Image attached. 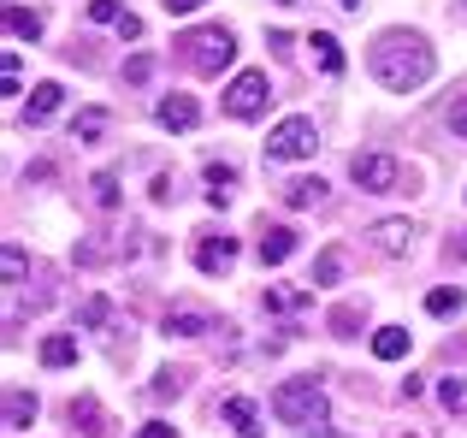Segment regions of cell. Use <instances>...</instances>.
Masks as SVG:
<instances>
[{"mask_svg": "<svg viewBox=\"0 0 467 438\" xmlns=\"http://www.w3.org/2000/svg\"><path fill=\"white\" fill-rule=\"evenodd\" d=\"M349 178L367 190V196H390V190H409V184H402L397 154H355V161H349Z\"/></svg>", "mask_w": 467, "mask_h": 438, "instance_id": "5b68a950", "label": "cell"}, {"mask_svg": "<svg viewBox=\"0 0 467 438\" xmlns=\"http://www.w3.org/2000/svg\"><path fill=\"white\" fill-rule=\"evenodd\" d=\"M337 6H349V12H361V0H337Z\"/></svg>", "mask_w": 467, "mask_h": 438, "instance_id": "b9f144b4", "label": "cell"}, {"mask_svg": "<svg viewBox=\"0 0 467 438\" xmlns=\"http://www.w3.org/2000/svg\"><path fill=\"white\" fill-rule=\"evenodd\" d=\"M125 255H130L125 231H89V237H78L71 261H78V266H107V261H125Z\"/></svg>", "mask_w": 467, "mask_h": 438, "instance_id": "52a82bcc", "label": "cell"}, {"mask_svg": "<svg viewBox=\"0 0 467 438\" xmlns=\"http://www.w3.org/2000/svg\"><path fill=\"white\" fill-rule=\"evenodd\" d=\"M426 308H432V314H462V290L456 285H438L432 297H426Z\"/></svg>", "mask_w": 467, "mask_h": 438, "instance_id": "83f0119b", "label": "cell"}, {"mask_svg": "<svg viewBox=\"0 0 467 438\" xmlns=\"http://www.w3.org/2000/svg\"><path fill=\"white\" fill-rule=\"evenodd\" d=\"M273 415H278V421H290V427H314V433H326L331 409H326V391H319L314 380H285V385L273 391Z\"/></svg>", "mask_w": 467, "mask_h": 438, "instance_id": "7a4b0ae2", "label": "cell"}, {"mask_svg": "<svg viewBox=\"0 0 467 438\" xmlns=\"http://www.w3.org/2000/svg\"><path fill=\"white\" fill-rule=\"evenodd\" d=\"M331 332H337V338H355V332H361V308H355V302L331 308Z\"/></svg>", "mask_w": 467, "mask_h": 438, "instance_id": "4316f807", "label": "cell"}, {"mask_svg": "<svg viewBox=\"0 0 467 438\" xmlns=\"http://www.w3.org/2000/svg\"><path fill=\"white\" fill-rule=\"evenodd\" d=\"M450 130H456V137L467 142V101H456V107H450Z\"/></svg>", "mask_w": 467, "mask_h": 438, "instance_id": "d590c367", "label": "cell"}, {"mask_svg": "<svg viewBox=\"0 0 467 438\" xmlns=\"http://www.w3.org/2000/svg\"><path fill=\"white\" fill-rule=\"evenodd\" d=\"M326 202V178H290L285 184V208H319Z\"/></svg>", "mask_w": 467, "mask_h": 438, "instance_id": "2e32d148", "label": "cell"}, {"mask_svg": "<svg viewBox=\"0 0 467 438\" xmlns=\"http://www.w3.org/2000/svg\"><path fill=\"white\" fill-rule=\"evenodd\" d=\"M314 149H319V130H314V119H278L273 125V137H266V161H314Z\"/></svg>", "mask_w": 467, "mask_h": 438, "instance_id": "277c9868", "label": "cell"}, {"mask_svg": "<svg viewBox=\"0 0 467 438\" xmlns=\"http://www.w3.org/2000/svg\"><path fill=\"white\" fill-rule=\"evenodd\" d=\"M456 261H467V237H456Z\"/></svg>", "mask_w": 467, "mask_h": 438, "instance_id": "60d3db41", "label": "cell"}, {"mask_svg": "<svg viewBox=\"0 0 467 438\" xmlns=\"http://www.w3.org/2000/svg\"><path fill=\"white\" fill-rule=\"evenodd\" d=\"M420 391H426V385H420V373H402V403H414Z\"/></svg>", "mask_w": 467, "mask_h": 438, "instance_id": "74e56055", "label": "cell"}, {"mask_svg": "<svg viewBox=\"0 0 467 438\" xmlns=\"http://www.w3.org/2000/svg\"><path fill=\"white\" fill-rule=\"evenodd\" d=\"M308 47H314V66L326 71V78H343V47H337V36H331V30H314Z\"/></svg>", "mask_w": 467, "mask_h": 438, "instance_id": "4fadbf2b", "label": "cell"}, {"mask_svg": "<svg viewBox=\"0 0 467 438\" xmlns=\"http://www.w3.org/2000/svg\"><path fill=\"white\" fill-rule=\"evenodd\" d=\"M149 78H154V59L149 54H130L125 59V83H149Z\"/></svg>", "mask_w": 467, "mask_h": 438, "instance_id": "4dcf8cb0", "label": "cell"}, {"mask_svg": "<svg viewBox=\"0 0 467 438\" xmlns=\"http://www.w3.org/2000/svg\"><path fill=\"white\" fill-rule=\"evenodd\" d=\"M42 361H47V368H71V361H78V338H71V332L42 338Z\"/></svg>", "mask_w": 467, "mask_h": 438, "instance_id": "ffe728a7", "label": "cell"}, {"mask_svg": "<svg viewBox=\"0 0 467 438\" xmlns=\"http://www.w3.org/2000/svg\"><path fill=\"white\" fill-rule=\"evenodd\" d=\"M278 6H290V0H278Z\"/></svg>", "mask_w": 467, "mask_h": 438, "instance_id": "7bdbcfd3", "label": "cell"}, {"mask_svg": "<svg viewBox=\"0 0 467 438\" xmlns=\"http://www.w3.org/2000/svg\"><path fill=\"white\" fill-rule=\"evenodd\" d=\"M101 130H107V107H83V113L71 119V137L78 142H101Z\"/></svg>", "mask_w": 467, "mask_h": 438, "instance_id": "7402d4cb", "label": "cell"}, {"mask_svg": "<svg viewBox=\"0 0 467 438\" xmlns=\"http://www.w3.org/2000/svg\"><path fill=\"white\" fill-rule=\"evenodd\" d=\"M89 18L95 24H119V18H125V6H119V0H89Z\"/></svg>", "mask_w": 467, "mask_h": 438, "instance_id": "1f68e13d", "label": "cell"}, {"mask_svg": "<svg viewBox=\"0 0 467 438\" xmlns=\"http://www.w3.org/2000/svg\"><path fill=\"white\" fill-rule=\"evenodd\" d=\"M154 119H160L166 130H195V119H202V107H195L190 95H160Z\"/></svg>", "mask_w": 467, "mask_h": 438, "instance_id": "30bf717a", "label": "cell"}, {"mask_svg": "<svg viewBox=\"0 0 467 438\" xmlns=\"http://www.w3.org/2000/svg\"><path fill=\"white\" fill-rule=\"evenodd\" d=\"M137 438H178V427H171V421H149Z\"/></svg>", "mask_w": 467, "mask_h": 438, "instance_id": "8d00e7d4", "label": "cell"}, {"mask_svg": "<svg viewBox=\"0 0 467 438\" xmlns=\"http://www.w3.org/2000/svg\"><path fill=\"white\" fill-rule=\"evenodd\" d=\"M296 255V231L290 225H266L261 231V266H278V261H290Z\"/></svg>", "mask_w": 467, "mask_h": 438, "instance_id": "7c38bea8", "label": "cell"}, {"mask_svg": "<svg viewBox=\"0 0 467 438\" xmlns=\"http://www.w3.org/2000/svg\"><path fill=\"white\" fill-rule=\"evenodd\" d=\"M266 101H273V83H266V71H237V83L225 89V113H231V119H261Z\"/></svg>", "mask_w": 467, "mask_h": 438, "instance_id": "8992f818", "label": "cell"}, {"mask_svg": "<svg viewBox=\"0 0 467 438\" xmlns=\"http://www.w3.org/2000/svg\"><path fill=\"white\" fill-rule=\"evenodd\" d=\"M225 421L237 427V438H266L261 433V409H254L249 397H231V403H225Z\"/></svg>", "mask_w": 467, "mask_h": 438, "instance_id": "9a60e30c", "label": "cell"}, {"mask_svg": "<svg viewBox=\"0 0 467 438\" xmlns=\"http://www.w3.org/2000/svg\"><path fill=\"white\" fill-rule=\"evenodd\" d=\"M59 101H66V89H59V83H36V95L24 101V125H47V119L59 113Z\"/></svg>", "mask_w": 467, "mask_h": 438, "instance_id": "8fae6325", "label": "cell"}, {"mask_svg": "<svg viewBox=\"0 0 467 438\" xmlns=\"http://www.w3.org/2000/svg\"><path fill=\"white\" fill-rule=\"evenodd\" d=\"M78 320H83V326H107V320H113V302H107V297H89V302L78 308Z\"/></svg>", "mask_w": 467, "mask_h": 438, "instance_id": "f546056e", "label": "cell"}, {"mask_svg": "<svg viewBox=\"0 0 467 438\" xmlns=\"http://www.w3.org/2000/svg\"><path fill=\"white\" fill-rule=\"evenodd\" d=\"M373 356H379V361L409 356V326H379V332H373Z\"/></svg>", "mask_w": 467, "mask_h": 438, "instance_id": "e0dca14e", "label": "cell"}, {"mask_svg": "<svg viewBox=\"0 0 467 438\" xmlns=\"http://www.w3.org/2000/svg\"><path fill=\"white\" fill-rule=\"evenodd\" d=\"M343 278V249H319V261H314V285H337Z\"/></svg>", "mask_w": 467, "mask_h": 438, "instance_id": "484cf974", "label": "cell"}, {"mask_svg": "<svg viewBox=\"0 0 467 438\" xmlns=\"http://www.w3.org/2000/svg\"><path fill=\"white\" fill-rule=\"evenodd\" d=\"M89 202H95L101 214H113V208H119V178H113V172H95V178H89Z\"/></svg>", "mask_w": 467, "mask_h": 438, "instance_id": "cb8c5ba5", "label": "cell"}, {"mask_svg": "<svg viewBox=\"0 0 467 438\" xmlns=\"http://www.w3.org/2000/svg\"><path fill=\"white\" fill-rule=\"evenodd\" d=\"M71 427H83L89 438H101V403H95V397H71Z\"/></svg>", "mask_w": 467, "mask_h": 438, "instance_id": "603a6c76", "label": "cell"}, {"mask_svg": "<svg viewBox=\"0 0 467 438\" xmlns=\"http://www.w3.org/2000/svg\"><path fill=\"white\" fill-rule=\"evenodd\" d=\"M113 30H119V42H125V36H130V42H137V36H142V18H137V12H125V18H119Z\"/></svg>", "mask_w": 467, "mask_h": 438, "instance_id": "e575fe53", "label": "cell"}, {"mask_svg": "<svg viewBox=\"0 0 467 438\" xmlns=\"http://www.w3.org/2000/svg\"><path fill=\"white\" fill-rule=\"evenodd\" d=\"M0 273H6V285H24V273H30V266H24V249H18V243H6V255H0Z\"/></svg>", "mask_w": 467, "mask_h": 438, "instance_id": "f1b7e54d", "label": "cell"}, {"mask_svg": "<svg viewBox=\"0 0 467 438\" xmlns=\"http://www.w3.org/2000/svg\"><path fill=\"white\" fill-rule=\"evenodd\" d=\"M183 59H190L202 78H219V71L237 59V36H231L225 24H202V30L183 36Z\"/></svg>", "mask_w": 467, "mask_h": 438, "instance_id": "3957f363", "label": "cell"}, {"mask_svg": "<svg viewBox=\"0 0 467 438\" xmlns=\"http://www.w3.org/2000/svg\"><path fill=\"white\" fill-rule=\"evenodd\" d=\"M6 36H18V42H36V36H42V12L6 6Z\"/></svg>", "mask_w": 467, "mask_h": 438, "instance_id": "44dd1931", "label": "cell"}, {"mask_svg": "<svg viewBox=\"0 0 467 438\" xmlns=\"http://www.w3.org/2000/svg\"><path fill=\"white\" fill-rule=\"evenodd\" d=\"M266 42H273V54H290V42H296V36H290V30H266Z\"/></svg>", "mask_w": 467, "mask_h": 438, "instance_id": "f35d334b", "label": "cell"}, {"mask_svg": "<svg viewBox=\"0 0 467 438\" xmlns=\"http://www.w3.org/2000/svg\"><path fill=\"white\" fill-rule=\"evenodd\" d=\"M154 391H160V397H178V391H183V380H178V368H166V373H160V380H154Z\"/></svg>", "mask_w": 467, "mask_h": 438, "instance_id": "836d02e7", "label": "cell"}, {"mask_svg": "<svg viewBox=\"0 0 467 438\" xmlns=\"http://www.w3.org/2000/svg\"><path fill=\"white\" fill-rule=\"evenodd\" d=\"M231 184H237V166H225V161L207 166V202H213V208H225V202H231Z\"/></svg>", "mask_w": 467, "mask_h": 438, "instance_id": "d6986e66", "label": "cell"}, {"mask_svg": "<svg viewBox=\"0 0 467 438\" xmlns=\"http://www.w3.org/2000/svg\"><path fill=\"white\" fill-rule=\"evenodd\" d=\"M36 421V397L30 391H6V427H30Z\"/></svg>", "mask_w": 467, "mask_h": 438, "instance_id": "d4e9b609", "label": "cell"}, {"mask_svg": "<svg viewBox=\"0 0 467 438\" xmlns=\"http://www.w3.org/2000/svg\"><path fill=\"white\" fill-rule=\"evenodd\" d=\"M160 6H166L171 18H183V12H195V6H202V0H160Z\"/></svg>", "mask_w": 467, "mask_h": 438, "instance_id": "ab89813d", "label": "cell"}, {"mask_svg": "<svg viewBox=\"0 0 467 438\" xmlns=\"http://www.w3.org/2000/svg\"><path fill=\"white\" fill-rule=\"evenodd\" d=\"M207 326H213V320H207L202 308H171V314H166V326H160V332H166V338H202Z\"/></svg>", "mask_w": 467, "mask_h": 438, "instance_id": "5bb4252c", "label": "cell"}, {"mask_svg": "<svg viewBox=\"0 0 467 438\" xmlns=\"http://www.w3.org/2000/svg\"><path fill=\"white\" fill-rule=\"evenodd\" d=\"M373 249L402 261V255L414 249V225H409V219H379V225H373Z\"/></svg>", "mask_w": 467, "mask_h": 438, "instance_id": "9c48e42d", "label": "cell"}, {"mask_svg": "<svg viewBox=\"0 0 467 438\" xmlns=\"http://www.w3.org/2000/svg\"><path fill=\"white\" fill-rule=\"evenodd\" d=\"M438 403L456 421H467V373H444V380H438Z\"/></svg>", "mask_w": 467, "mask_h": 438, "instance_id": "ac0fdd59", "label": "cell"}, {"mask_svg": "<svg viewBox=\"0 0 467 438\" xmlns=\"http://www.w3.org/2000/svg\"><path fill=\"white\" fill-rule=\"evenodd\" d=\"M0 78H6V95H18V89H24V66H18V54H6V66H0Z\"/></svg>", "mask_w": 467, "mask_h": 438, "instance_id": "d6a6232c", "label": "cell"}, {"mask_svg": "<svg viewBox=\"0 0 467 438\" xmlns=\"http://www.w3.org/2000/svg\"><path fill=\"white\" fill-rule=\"evenodd\" d=\"M195 266H202L207 278L231 273V266H237V237H225V231H219V237H202L195 243Z\"/></svg>", "mask_w": 467, "mask_h": 438, "instance_id": "ba28073f", "label": "cell"}, {"mask_svg": "<svg viewBox=\"0 0 467 438\" xmlns=\"http://www.w3.org/2000/svg\"><path fill=\"white\" fill-rule=\"evenodd\" d=\"M432 71H438V54H432V42H426V36L385 30L373 42V78L385 83V89L409 95V89H420V83H432Z\"/></svg>", "mask_w": 467, "mask_h": 438, "instance_id": "6da1fadb", "label": "cell"}]
</instances>
